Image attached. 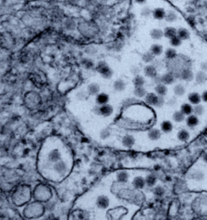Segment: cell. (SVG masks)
Returning <instances> with one entry per match:
<instances>
[{"label":"cell","instance_id":"obj_1","mask_svg":"<svg viewBox=\"0 0 207 220\" xmlns=\"http://www.w3.org/2000/svg\"><path fill=\"white\" fill-rule=\"evenodd\" d=\"M97 70L104 78L109 79L112 76V71L105 62H100L97 66Z\"/></svg>","mask_w":207,"mask_h":220},{"label":"cell","instance_id":"obj_2","mask_svg":"<svg viewBox=\"0 0 207 220\" xmlns=\"http://www.w3.org/2000/svg\"><path fill=\"white\" fill-rule=\"evenodd\" d=\"M180 76L181 79L186 82H191L195 79V75L193 72V71L189 68L184 69L182 71Z\"/></svg>","mask_w":207,"mask_h":220},{"label":"cell","instance_id":"obj_3","mask_svg":"<svg viewBox=\"0 0 207 220\" xmlns=\"http://www.w3.org/2000/svg\"><path fill=\"white\" fill-rule=\"evenodd\" d=\"M166 12L165 11L164 8H157L153 10V18L155 20H162L165 18Z\"/></svg>","mask_w":207,"mask_h":220},{"label":"cell","instance_id":"obj_4","mask_svg":"<svg viewBox=\"0 0 207 220\" xmlns=\"http://www.w3.org/2000/svg\"><path fill=\"white\" fill-rule=\"evenodd\" d=\"M158 99V95L154 93H148L145 97V102L151 106H155Z\"/></svg>","mask_w":207,"mask_h":220},{"label":"cell","instance_id":"obj_5","mask_svg":"<svg viewBox=\"0 0 207 220\" xmlns=\"http://www.w3.org/2000/svg\"><path fill=\"white\" fill-rule=\"evenodd\" d=\"M186 125L190 128H195L199 123L198 117L195 114H191L187 117L185 120Z\"/></svg>","mask_w":207,"mask_h":220},{"label":"cell","instance_id":"obj_6","mask_svg":"<svg viewBox=\"0 0 207 220\" xmlns=\"http://www.w3.org/2000/svg\"><path fill=\"white\" fill-rule=\"evenodd\" d=\"M195 79L197 82V84L202 85L206 83L207 81V72H205L204 71L200 70L197 72L196 74L195 75Z\"/></svg>","mask_w":207,"mask_h":220},{"label":"cell","instance_id":"obj_7","mask_svg":"<svg viewBox=\"0 0 207 220\" xmlns=\"http://www.w3.org/2000/svg\"><path fill=\"white\" fill-rule=\"evenodd\" d=\"M54 170L59 175H65L67 171V165L65 162L59 160L55 164Z\"/></svg>","mask_w":207,"mask_h":220},{"label":"cell","instance_id":"obj_8","mask_svg":"<svg viewBox=\"0 0 207 220\" xmlns=\"http://www.w3.org/2000/svg\"><path fill=\"white\" fill-rule=\"evenodd\" d=\"M145 75L147 77L153 78L157 75V71L155 66L152 65H148L144 68Z\"/></svg>","mask_w":207,"mask_h":220},{"label":"cell","instance_id":"obj_9","mask_svg":"<svg viewBox=\"0 0 207 220\" xmlns=\"http://www.w3.org/2000/svg\"><path fill=\"white\" fill-rule=\"evenodd\" d=\"M188 99L191 104L196 105L200 103L202 101V97L199 93L197 92H193L188 95Z\"/></svg>","mask_w":207,"mask_h":220},{"label":"cell","instance_id":"obj_10","mask_svg":"<svg viewBox=\"0 0 207 220\" xmlns=\"http://www.w3.org/2000/svg\"><path fill=\"white\" fill-rule=\"evenodd\" d=\"M132 185L136 189L143 188L146 185L145 178H143L141 176L136 177L132 181Z\"/></svg>","mask_w":207,"mask_h":220},{"label":"cell","instance_id":"obj_11","mask_svg":"<svg viewBox=\"0 0 207 220\" xmlns=\"http://www.w3.org/2000/svg\"><path fill=\"white\" fill-rule=\"evenodd\" d=\"M109 205V199L105 196H100L97 200V206L100 209H106Z\"/></svg>","mask_w":207,"mask_h":220},{"label":"cell","instance_id":"obj_12","mask_svg":"<svg viewBox=\"0 0 207 220\" xmlns=\"http://www.w3.org/2000/svg\"><path fill=\"white\" fill-rule=\"evenodd\" d=\"M154 90L156 93V94L159 96H162L165 97L166 95L167 92H168V88L165 84L163 83L157 84L155 86Z\"/></svg>","mask_w":207,"mask_h":220},{"label":"cell","instance_id":"obj_13","mask_svg":"<svg viewBox=\"0 0 207 220\" xmlns=\"http://www.w3.org/2000/svg\"><path fill=\"white\" fill-rule=\"evenodd\" d=\"M48 159L51 162L56 163L61 159V154L58 149H54L48 154Z\"/></svg>","mask_w":207,"mask_h":220},{"label":"cell","instance_id":"obj_14","mask_svg":"<svg viewBox=\"0 0 207 220\" xmlns=\"http://www.w3.org/2000/svg\"><path fill=\"white\" fill-rule=\"evenodd\" d=\"M175 81V76L172 73H166L162 75V82L166 86L172 84L174 83Z\"/></svg>","mask_w":207,"mask_h":220},{"label":"cell","instance_id":"obj_15","mask_svg":"<svg viewBox=\"0 0 207 220\" xmlns=\"http://www.w3.org/2000/svg\"><path fill=\"white\" fill-rule=\"evenodd\" d=\"M164 37L171 39V38L174 37L177 34V30L174 27H166L164 30Z\"/></svg>","mask_w":207,"mask_h":220},{"label":"cell","instance_id":"obj_16","mask_svg":"<svg viewBox=\"0 0 207 220\" xmlns=\"http://www.w3.org/2000/svg\"><path fill=\"white\" fill-rule=\"evenodd\" d=\"M177 35L182 40H186L190 38V33L189 31L185 28H180L178 29Z\"/></svg>","mask_w":207,"mask_h":220},{"label":"cell","instance_id":"obj_17","mask_svg":"<svg viewBox=\"0 0 207 220\" xmlns=\"http://www.w3.org/2000/svg\"><path fill=\"white\" fill-rule=\"evenodd\" d=\"M177 139H179V140L183 142H185L189 140V139L190 138V134L187 130L183 129H181L179 131V132L177 133Z\"/></svg>","mask_w":207,"mask_h":220},{"label":"cell","instance_id":"obj_18","mask_svg":"<svg viewBox=\"0 0 207 220\" xmlns=\"http://www.w3.org/2000/svg\"><path fill=\"white\" fill-rule=\"evenodd\" d=\"M161 132L159 129L156 128L151 129L148 132V137L150 140L155 141L159 140L161 137Z\"/></svg>","mask_w":207,"mask_h":220},{"label":"cell","instance_id":"obj_19","mask_svg":"<svg viewBox=\"0 0 207 220\" xmlns=\"http://www.w3.org/2000/svg\"><path fill=\"white\" fill-rule=\"evenodd\" d=\"M150 36L153 40H160L164 37V31L160 29H153L150 32Z\"/></svg>","mask_w":207,"mask_h":220},{"label":"cell","instance_id":"obj_20","mask_svg":"<svg viewBox=\"0 0 207 220\" xmlns=\"http://www.w3.org/2000/svg\"><path fill=\"white\" fill-rule=\"evenodd\" d=\"M99 112L102 115L109 116L112 114L113 112V109L111 106L105 104L101 106V107L99 108Z\"/></svg>","mask_w":207,"mask_h":220},{"label":"cell","instance_id":"obj_21","mask_svg":"<svg viewBox=\"0 0 207 220\" xmlns=\"http://www.w3.org/2000/svg\"><path fill=\"white\" fill-rule=\"evenodd\" d=\"M161 130L165 133H169L171 132L173 129V125L172 123L168 120L164 121L160 124Z\"/></svg>","mask_w":207,"mask_h":220},{"label":"cell","instance_id":"obj_22","mask_svg":"<svg viewBox=\"0 0 207 220\" xmlns=\"http://www.w3.org/2000/svg\"><path fill=\"white\" fill-rule=\"evenodd\" d=\"M180 110L185 115L188 116L193 113V107L190 103H184L180 107Z\"/></svg>","mask_w":207,"mask_h":220},{"label":"cell","instance_id":"obj_23","mask_svg":"<svg viewBox=\"0 0 207 220\" xmlns=\"http://www.w3.org/2000/svg\"><path fill=\"white\" fill-rule=\"evenodd\" d=\"M178 16L177 13L173 10H170L166 12L165 20L169 23L175 22L177 20Z\"/></svg>","mask_w":207,"mask_h":220},{"label":"cell","instance_id":"obj_24","mask_svg":"<svg viewBox=\"0 0 207 220\" xmlns=\"http://www.w3.org/2000/svg\"><path fill=\"white\" fill-rule=\"evenodd\" d=\"M155 56L160 55L163 53V47L159 44H153L151 45L150 50Z\"/></svg>","mask_w":207,"mask_h":220},{"label":"cell","instance_id":"obj_25","mask_svg":"<svg viewBox=\"0 0 207 220\" xmlns=\"http://www.w3.org/2000/svg\"><path fill=\"white\" fill-rule=\"evenodd\" d=\"M185 115L181 111H175L173 115V120L176 123H181L185 120Z\"/></svg>","mask_w":207,"mask_h":220},{"label":"cell","instance_id":"obj_26","mask_svg":"<svg viewBox=\"0 0 207 220\" xmlns=\"http://www.w3.org/2000/svg\"><path fill=\"white\" fill-rule=\"evenodd\" d=\"M122 143L125 147L131 148L135 143V139L132 136L128 135L123 137Z\"/></svg>","mask_w":207,"mask_h":220},{"label":"cell","instance_id":"obj_27","mask_svg":"<svg viewBox=\"0 0 207 220\" xmlns=\"http://www.w3.org/2000/svg\"><path fill=\"white\" fill-rule=\"evenodd\" d=\"M175 95L177 97H182L185 94L186 90L185 87L182 84H177L173 88Z\"/></svg>","mask_w":207,"mask_h":220},{"label":"cell","instance_id":"obj_28","mask_svg":"<svg viewBox=\"0 0 207 220\" xmlns=\"http://www.w3.org/2000/svg\"><path fill=\"white\" fill-rule=\"evenodd\" d=\"M134 94L138 98H143L146 96L147 92L143 86L135 87L134 90Z\"/></svg>","mask_w":207,"mask_h":220},{"label":"cell","instance_id":"obj_29","mask_svg":"<svg viewBox=\"0 0 207 220\" xmlns=\"http://www.w3.org/2000/svg\"><path fill=\"white\" fill-rule=\"evenodd\" d=\"M132 82L135 87H141V86H143L144 84H145V79L143 76L139 75L135 76V77L133 79Z\"/></svg>","mask_w":207,"mask_h":220},{"label":"cell","instance_id":"obj_30","mask_svg":"<svg viewBox=\"0 0 207 220\" xmlns=\"http://www.w3.org/2000/svg\"><path fill=\"white\" fill-rule=\"evenodd\" d=\"M165 55L166 59H170V60H172L176 57V56L177 55V51L175 48H169L165 51Z\"/></svg>","mask_w":207,"mask_h":220},{"label":"cell","instance_id":"obj_31","mask_svg":"<svg viewBox=\"0 0 207 220\" xmlns=\"http://www.w3.org/2000/svg\"><path fill=\"white\" fill-rule=\"evenodd\" d=\"M155 57L150 51H146L142 55V60L145 63H150L154 60Z\"/></svg>","mask_w":207,"mask_h":220},{"label":"cell","instance_id":"obj_32","mask_svg":"<svg viewBox=\"0 0 207 220\" xmlns=\"http://www.w3.org/2000/svg\"><path fill=\"white\" fill-rule=\"evenodd\" d=\"M145 182L146 185H147L148 187H153L157 182V177L154 175H149L145 177Z\"/></svg>","mask_w":207,"mask_h":220},{"label":"cell","instance_id":"obj_33","mask_svg":"<svg viewBox=\"0 0 207 220\" xmlns=\"http://www.w3.org/2000/svg\"><path fill=\"white\" fill-rule=\"evenodd\" d=\"M108 99H109L108 96L106 94H105V93H100V94H98V95H97L96 101H97V102L98 103V104L101 106V105L107 104V102L108 101Z\"/></svg>","mask_w":207,"mask_h":220},{"label":"cell","instance_id":"obj_34","mask_svg":"<svg viewBox=\"0 0 207 220\" xmlns=\"http://www.w3.org/2000/svg\"><path fill=\"white\" fill-rule=\"evenodd\" d=\"M117 178V180L119 182H121V183H125L128 181L129 175L126 171H122L118 173Z\"/></svg>","mask_w":207,"mask_h":220},{"label":"cell","instance_id":"obj_35","mask_svg":"<svg viewBox=\"0 0 207 220\" xmlns=\"http://www.w3.org/2000/svg\"><path fill=\"white\" fill-rule=\"evenodd\" d=\"M114 87L116 90H117L118 92H121L125 89L126 84L123 80L119 79L114 82Z\"/></svg>","mask_w":207,"mask_h":220},{"label":"cell","instance_id":"obj_36","mask_svg":"<svg viewBox=\"0 0 207 220\" xmlns=\"http://www.w3.org/2000/svg\"><path fill=\"white\" fill-rule=\"evenodd\" d=\"M205 109L204 106L200 104L195 105L193 107V114L196 115L197 117L201 116L204 113Z\"/></svg>","mask_w":207,"mask_h":220},{"label":"cell","instance_id":"obj_37","mask_svg":"<svg viewBox=\"0 0 207 220\" xmlns=\"http://www.w3.org/2000/svg\"><path fill=\"white\" fill-rule=\"evenodd\" d=\"M87 90L91 95H98V92L100 91V87L97 84H91L88 86Z\"/></svg>","mask_w":207,"mask_h":220},{"label":"cell","instance_id":"obj_38","mask_svg":"<svg viewBox=\"0 0 207 220\" xmlns=\"http://www.w3.org/2000/svg\"><path fill=\"white\" fill-rule=\"evenodd\" d=\"M170 43L173 47H178L181 45L182 43V40L177 35H176L170 39Z\"/></svg>","mask_w":207,"mask_h":220},{"label":"cell","instance_id":"obj_39","mask_svg":"<svg viewBox=\"0 0 207 220\" xmlns=\"http://www.w3.org/2000/svg\"><path fill=\"white\" fill-rule=\"evenodd\" d=\"M153 14V10L148 6L143 7L141 10V15L143 17L147 18Z\"/></svg>","mask_w":207,"mask_h":220},{"label":"cell","instance_id":"obj_40","mask_svg":"<svg viewBox=\"0 0 207 220\" xmlns=\"http://www.w3.org/2000/svg\"><path fill=\"white\" fill-rule=\"evenodd\" d=\"M193 178L196 181H202L204 178V175L202 171L197 170L195 173H193Z\"/></svg>","mask_w":207,"mask_h":220},{"label":"cell","instance_id":"obj_41","mask_svg":"<svg viewBox=\"0 0 207 220\" xmlns=\"http://www.w3.org/2000/svg\"><path fill=\"white\" fill-rule=\"evenodd\" d=\"M154 193L156 196H161L164 195V193H165V190L163 187L159 186L154 189Z\"/></svg>","mask_w":207,"mask_h":220},{"label":"cell","instance_id":"obj_42","mask_svg":"<svg viewBox=\"0 0 207 220\" xmlns=\"http://www.w3.org/2000/svg\"><path fill=\"white\" fill-rule=\"evenodd\" d=\"M165 104V99L164 98V97L162 96H159L158 95V99H157V104L155 105V107H157V108H160L162 106H164V104Z\"/></svg>","mask_w":207,"mask_h":220},{"label":"cell","instance_id":"obj_43","mask_svg":"<svg viewBox=\"0 0 207 220\" xmlns=\"http://www.w3.org/2000/svg\"><path fill=\"white\" fill-rule=\"evenodd\" d=\"M152 79H153L154 83L155 85H157V84L162 83V75H160L159 74H157L155 76H154L153 78H152Z\"/></svg>","mask_w":207,"mask_h":220},{"label":"cell","instance_id":"obj_44","mask_svg":"<svg viewBox=\"0 0 207 220\" xmlns=\"http://www.w3.org/2000/svg\"><path fill=\"white\" fill-rule=\"evenodd\" d=\"M131 73L135 75V76H137V75H139L140 72V68L137 66H134L132 67V68L131 69Z\"/></svg>","mask_w":207,"mask_h":220},{"label":"cell","instance_id":"obj_45","mask_svg":"<svg viewBox=\"0 0 207 220\" xmlns=\"http://www.w3.org/2000/svg\"><path fill=\"white\" fill-rule=\"evenodd\" d=\"M200 70L204 71L205 72H207V61L201 62L200 64Z\"/></svg>","mask_w":207,"mask_h":220},{"label":"cell","instance_id":"obj_46","mask_svg":"<svg viewBox=\"0 0 207 220\" xmlns=\"http://www.w3.org/2000/svg\"><path fill=\"white\" fill-rule=\"evenodd\" d=\"M201 97H202V100L205 102H207V90H205L202 95H201Z\"/></svg>","mask_w":207,"mask_h":220},{"label":"cell","instance_id":"obj_47","mask_svg":"<svg viewBox=\"0 0 207 220\" xmlns=\"http://www.w3.org/2000/svg\"><path fill=\"white\" fill-rule=\"evenodd\" d=\"M176 102H177V100L175 98V97L172 98L171 99H170L168 102V104L171 106H174L175 104H176Z\"/></svg>","mask_w":207,"mask_h":220},{"label":"cell","instance_id":"obj_48","mask_svg":"<svg viewBox=\"0 0 207 220\" xmlns=\"http://www.w3.org/2000/svg\"><path fill=\"white\" fill-rule=\"evenodd\" d=\"M202 160H203V161H204L205 163L207 164V152L203 155V156H202Z\"/></svg>","mask_w":207,"mask_h":220},{"label":"cell","instance_id":"obj_49","mask_svg":"<svg viewBox=\"0 0 207 220\" xmlns=\"http://www.w3.org/2000/svg\"><path fill=\"white\" fill-rule=\"evenodd\" d=\"M135 1L138 4H144L146 1V0H135Z\"/></svg>","mask_w":207,"mask_h":220},{"label":"cell","instance_id":"obj_50","mask_svg":"<svg viewBox=\"0 0 207 220\" xmlns=\"http://www.w3.org/2000/svg\"><path fill=\"white\" fill-rule=\"evenodd\" d=\"M204 8H205V9L207 10V0H206L204 3Z\"/></svg>","mask_w":207,"mask_h":220}]
</instances>
